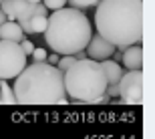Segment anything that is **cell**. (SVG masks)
I'll use <instances>...</instances> for the list:
<instances>
[{
    "label": "cell",
    "mask_w": 155,
    "mask_h": 139,
    "mask_svg": "<svg viewBox=\"0 0 155 139\" xmlns=\"http://www.w3.org/2000/svg\"><path fill=\"white\" fill-rule=\"evenodd\" d=\"M95 26L103 38L125 48L143 38V0H99Z\"/></svg>",
    "instance_id": "obj_1"
},
{
    "label": "cell",
    "mask_w": 155,
    "mask_h": 139,
    "mask_svg": "<svg viewBox=\"0 0 155 139\" xmlns=\"http://www.w3.org/2000/svg\"><path fill=\"white\" fill-rule=\"evenodd\" d=\"M14 99L20 105H67V91H64L63 71L42 63H32L24 67L14 77Z\"/></svg>",
    "instance_id": "obj_2"
},
{
    "label": "cell",
    "mask_w": 155,
    "mask_h": 139,
    "mask_svg": "<svg viewBox=\"0 0 155 139\" xmlns=\"http://www.w3.org/2000/svg\"><path fill=\"white\" fill-rule=\"evenodd\" d=\"M45 41L57 55H75L83 51L91 38L93 30L89 18L79 8H58L46 16Z\"/></svg>",
    "instance_id": "obj_3"
},
{
    "label": "cell",
    "mask_w": 155,
    "mask_h": 139,
    "mask_svg": "<svg viewBox=\"0 0 155 139\" xmlns=\"http://www.w3.org/2000/svg\"><path fill=\"white\" fill-rule=\"evenodd\" d=\"M64 91L73 101L79 103H99L107 87V77L99 61L95 58H77L63 73Z\"/></svg>",
    "instance_id": "obj_4"
},
{
    "label": "cell",
    "mask_w": 155,
    "mask_h": 139,
    "mask_svg": "<svg viewBox=\"0 0 155 139\" xmlns=\"http://www.w3.org/2000/svg\"><path fill=\"white\" fill-rule=\"evenodd\" d=\"M26 67V55H24L20 42L0 38V79H14L20 71Z\"/></svg>",
    "instance_id": "obj_5"
},
{
    "label": "cell",
    "mask_w": 155,
    "mask_h": 139,
    "mask_svg": "<svg viewBox=\"0 0 155 139\" xmlns=\"http://www.w3.org/2000/svg\"><path fill=\"white\" fill-rule=\"evenodd\" d=\"M119 103L125 105H141L143 103V71L133 69L125 75H121L119 83Z\"/></svg>",
    "instance_id": "obj_6"
},
{
    "label": "cell",
    "mask_w": 155,
    "mask_h": 139,
    "mask_svg": "<svg viewBox=\"0 0 155 139\" xmlns=\"http://www.w3.org/2000/svg\"><path fill=\"white\" fill-rule=\"evenodd\" d=\"M115 48L117 46L113 42H109L107 38L99 35H91L89 42H87L85 51H87V57L89 58H95V61H103V58H111L115 55Z\"/></svg>",
    "instance_id": "obj_7"
},
{
    "label": "cell",
    "mask_w": 155,
    "mask_h": 139,
    "mask_svg": "<svg viewBox=\"0 0 155 139\" xmlns=\"http://www.w3.org/2000/svg\"><path fill=\"white\" fill-rule=\"evenodd\" d=\"M123 65H125L129 71L143 69V48H141V42L125 46V52H123Z\"/></svg>",
    "instance_id": "obj_8"
},
{
    "label": "cell",
    "mask_w": 155,
    "mask_h": 139,
    "mask_svg": "<svg viewBox=\"0 0 155 139\" xmlns=\"http://www.w3.org/2000/svg\"><path fill=\"white\" fill-rule=\"evenodd\" d=\"M0 38L20 42L24 38V30L20 28V24L16 20H4V22L0 24Z\"/></svg>",
    "instance_id": "obj_9"
},
{
    "label": "cell",
    "mask_w": 155,
    "mask_h": 139,
    "mask_svg": "<svg viewBox=\"0 0 155 139\" xmlns=\"http://www.w3.org/2000/svg\"><path fill=\"white\" fill-rule=\"evenodd\" d=\"M101 67L105 71V77H107V83H119L121 75H123V69H121V65H117L115 61H111V58H103V61H99Z\"/></svg>",
    "instance_id": "obj_10"
},
{
    "label": "cell",
    "mask_w": 155,
    "mask_h": 139,
    "mask_svg": "<svg viewBox=\"0 0 155 139\" xmlns=\"http://www.w3.org/2000/svg\"><path fill=\"white\" fill-rule=\"evenodd\" d=\"M14 103H16L14 91L6 83V79H2V83H0V105H14Z\"/></svg>",
    "instance_id": "obj_11"
},
{
    "label": "cell",
    "mask_w": 155,
    "mask_h": 139,
    "mask_svg": "<svg viewBox=\"0 0 155 139\" xmlns=\"http://www.w3.org/2000/svg\"><path fill=\"white\" fill-rule=\"evenodd\" d=\"M46 28V16L42 14H35L30 18V35H42Z\"/></svg>",
    "instance_id": "obj_12"
},
{
    "label": "cell",
    "mask_w": 155,
    "mask_h": 139,
    "mask_svg": "<svg viewBox=\"0 0 155 139\" xmlns=\"http://www.w3.org/2000/svg\"><path fill=\"white\" fill-rule=\"evenodd\" d=\"M75 61H77L75 55H61V58H58V69H61V71L64 73V71L69 69V67H71L73 63H75Z\"/></svg>",
    "instance_id": "obj_13"
},
{
    "label": "cell",
    "mask_w": 155,
    "mask_h": 139,
    "mask_svg": "<svg viewBox=\"0 0 155 139\" xmlns=\"http://www.w3.org/2000/svg\"><path fill=\"white\" fill-rule=\"evenodd\" d=\"M71 2V6L73 8H91V6H97V2L99 0H69Z\"/></svg>",
    "instance_id": "obj_14"
},
{
    "label": "cell",
    "mask_w": 155,
    "mask_h": 139,
    "mask_svg": "<svg viewBox=\"0 0 155 139\" xmlns=\"http://www.w3.org/2000/svg\"><path fill=\"white\" fill-rule=\"evenodd\" d=\"M67 2H69V0H45V6L48 10H58V8L67 6Z\"/></svg>",
    "instance_id": "obj_15"
},
{
    "label": "cell",
    "mask_w": 155,
    "mask_h": 139,
    "mask_svg": "<svg viewBox=\"0 0 155 139\" xmlns=\"http://www.w3.org/2000/svg\"><path fill=\"white\" fill-rule=\"evenodd\" d=\"M30 55H32V61H35V63H42V61H46V51H45V48H36V46H35V51L30 52Z\"/></svg>",
    "instance_id": "obj_16"
},
{
    "label": "cell",
    "mask_w": 155,
    "mask_h": 139,
    "mask_svg": "<svg viewBox=\"0 0 155 139\" xmlns=\"http://www.w3.org/2000/svg\"><path fill=\"white\" fill-rule=\"evenodd\" d=\"M20 46H22V51H24V55H26V57L35 51V45H32L30 41H26V38H22V41H20Z\"/></svg>",
    "instance_id": "obj_17"
},
{
    "label": "cell",
    "mask_w": 155,
    "mask_h": 139,
    "mask_svg": "<svg viewBox=\"0 0 155 139\" xmlns=\"http://www.w3.org/2000/svg\"><path fill=\"white\" fill-rule=\"evenodd\" d=\"M46 63H48V65H57L58 63V55H57V52H54V55H51V57L46 55Z\"/></svg>",
    "instance_id": "obj_18"
},
{
    "label": "cell",
    "mask_w": 155,
    "mask_h": 139,
    "mask_svg": "<svg viewBox=\"0 0 155 139\" xmlns=\"http://www.w3.org/2000/svg\"><path fill=\"white\" fill-rule=\"evenodd\" d=\"M4 20H6V16H4V12H2V10H0V24H2V22H4Z\"/></svg>",
    "instance_id": "obj_19"
},
{
    "label": "cell",
    "mask_w": 155,
    "mask_h": 139,
    "mask_svg": "<svg viewBox=\"0 0 155 139\" xmlns=\"http://www.w3.org/2000/svg\"><path fill=\"white\" fill-rule=\"evenodd\" d=\"M28 2H32V4H36V2H42V0H28Z\"/></svg>",
    "instance_id": "obj_20"
},
{
    "label": "cell",
    "mask_w": 155,
    "mask_h": 139,
    "mask_svg": "<svg viewBox=\"0 0 155 139\" xmlns=\"http://www.w3.org/2000/svg\"><path fill=\"white\" fill-rule=\"evenodd\" d=\"M0 83H2V79H0Z\"/></svg>",
    "instance_id": "obj_21"
},
{
    "label": "cell",
    "mask_w": 155,
    "mask_h": 139,
    "mask_svg": "<svg viewBox=\"0 0 155 139\" xmlns=\"http://www.w3.org/2000/svg\"><path fill=\"white\" fill-rule=\"evenodd\" d=\"M0 2H2V0H0Z\"/></svg>",
    "instance_id": "obj_22"
}]
</instances>
